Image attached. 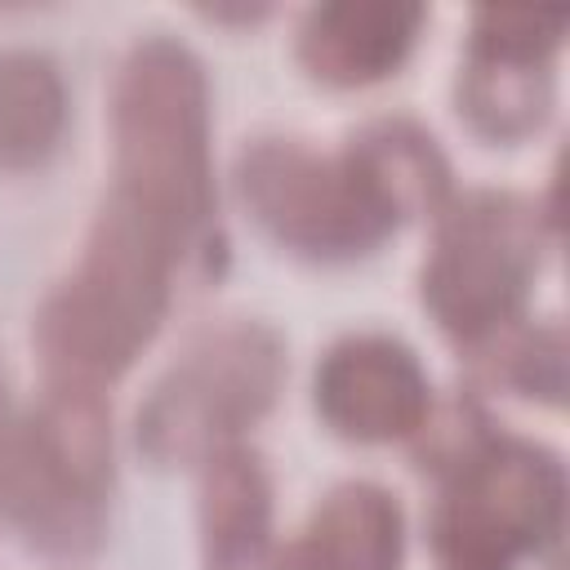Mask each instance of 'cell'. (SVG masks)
I'll return each mask as SVG.
<instances>
[{
    "instance_id": "cell-11",
    "label": "cell",
    "mask_w": 570,
    "mask_h": 570,
    "mask_svg": "<svg viewBox=\"0 0 570 570\" xmlns=\"http://www.w3.org/2000/svg\"><path fill=\"white\" fill-rule=\"evenodd\" d=\"M200 521L209 570H263L267 552L276 548L267 534L272 490L254 454L218 450L205 459V490H200Z\"/></svg>"
},
{
    "instance_id": "cell-15",
    "label": "cell",
    "mask_w": 570,
    "mask_h": 570,
    "mask_svg": "<svg viewBox=\"0 0 570 570\" xmlns=\"http://www.w3.org/2000/svg\"><path fill=\"white\" fill-rule=\"evenodd\" d=\"M490 365L503 383L521 387L525 396H548L557 401L561 396V370H566V347H561V330L548 325V330H521L503 343L490 347Z\"/></svg>"
},
{
    "instance_id": "cell-9",
    "label": "cell",
    "mask_w": 570,
    "mask_h": 570,
    "mask_svg": "<svg viewBox=\"0 0 570 570\" xmlns=\"http://www.w3.org/2000/svg\"><path fill=\"white\" fill-rule=\"evenodd\" d=\"M401 512L374 485L334 490L307 530L267 552L263 570H396Z\"/></svg>"
},
{
    "instance_id": "cell-13",
    "label": "cell",
    "mask_w": 570,
    "mask_h": 570,
    "mask_svg": "<svg viewBox=\"0 0 570 570\" xmlns=\"http://www.w3.org/2000/svg\"><path fill=\"white\" fill-rule=\"evenodd\" d=\"M459 102L476 129L494 138H517L534 129L548 111V67L472 58L459 80Z\"/></svg>"
},
{
    "instance_id": "cell-6",
    "label": "cell",
    "mask_w": 570,
    "mask_h": 570,
    "mask_svg": "<svg viewBox=\"0 0 570 570\" xmlns=\"http://www.w3.org/2000/svg\"><path fill=\"white\" fill-rule=\"evenodd\" d=\"M539 209L512 191H468L436 227L423 303L463 343H494L539 272Z\"/></svg>"
},
{
    "instance_id": "cell-8",
    "label": "cell",
    "mask_w": 570,
    "mask_h": 570,
    "mask_svg": "<svg viewBox=\"0 0 570 570\" xmlns=\"http://www.w3.org/2000/svg\"><path fill=\"white\" fill-rule=\"evenodd\" d=\"M321 414L361 441L405 436L428 419V379L410 347L361 334L343 338L316 370Z\"/></svg>"
},
{
    "instance_id": "cell-5",
    "label": "cell",
    "mask_w": 570,
    "mask_h": 570,
    "mask_svg": "<svg viewBox=\"0 0 570 570\" xmlns=\"http://www.w3.org/2000/svg\"><path fill=\"white\" fill-rule=\"evenodd\" d=\"M116 187L178 218L196 236L214 209L205 80L187 49L142 45L116 85Z\"/></svg>"
},
{
    "instance_id": "cell-14",
    "label": "cell",
    "mask_w": 570,
    "mask_h": 570,
    "mask_svg": "<svg viewBox=\"0 0 570 570\" xmlns=\"http://www.w3.org/2000/svg\"><path fill=\"white\" fill-rule=\"evenodd\" d=\"M566 22H570L566 9H543V4L481 9V18H476V36H472V58L548 67L552 49L561 45Z\"/></svg>"
},
{
    "instance_id": "cell-7",
    "label": "cell",
    "mask_w": 570,
    "mask_h": 570,
    "mask_svg": "<svg viewBox=\"0 0 570 570\" xmlns=\"http://www.w3.org/2000/svg\"><path fill=\"white\" fill-rule=\"evenodd\" d=\"M281 383V343L263 325H227L200 338L151 392L138 436L151 459H209L254 423Z\"/></svg>"
},
{
    "instance_id": "cell-1",
    "label": "cell",
    "mask_w": 570,
    "mask_h": 570,
    "mask_svg": "<svg viewBox=\"0 0 570 570\" xmlns=\"http://www.w3.org/2000/svg\"><path fill=\"white\" fill-rule=\"evenodd\" d=\"M240 191L276 240L307 254H361L392 232L410 200L445 191V165L432 138L401 125L338 156L272 138L240 156Z\"/></svg>"
},
{
    "instance_id": "cell-10",
    "label": "cell",
    "mask_w": 570,
    "mask_h": 570,
    "mask_svg": "<svg viewBox=\"0 0 570 570\" xmlns=\"http://www.w3.org/2000/svg\"><path fill=\"white\" fill-rule=\"evenodd\" d=\"M414 27H419V9L410 4H330V9H312L298 49L316 76L356 85L396 67L414 40Z\"/></svg>"
},
{
    "instance_id": "cell-3",
    "label": "cell",
    "mask_w": 570,
    "mask_h": 570,
    "mask_svg": "<svg viewBox=\"0 0 570 570\" xmlns=\"http://www.w3.org/2000/svg\"><path fill=\"white\" fill-rule=\"evenodd\" d=\"M450 481L432 517L445 570H512L561 530L566 476L557 454L521 436H494L476 414L450 423Z\"/></svg>"
},
{
    "instance_id": "cell-2",
    "label": "cell",
    "mask_w": 570,
    "mask_h": 570,
    "mask_svg": "<svg viewBox=\"0 0 570 570\" xmlns=\"http://www.w3.org/2000/svg\"><path fill=\"white\" fill-rule=\"evenodd\" d=\"M191 240L196 232L147 200L120 187L107 196L71 281L49 294L36 321L58 383L98 387V379L134 361L169 303V272Z\"/></svg>"
},
{
    "instance_id": "cell-12",
    "label": "cell",
    "mask_w": 570,
    "mask_h": 570,
    "mask_svg": "<svg viewBox=\"0 0 570 570\" xmlns=\"http://www.w3.org/2000/svg\"><path fill=\"white\" fill-rule=\"evenodd\" d=\"M62 125V85L36 53H0V165L40 160Z\"/></svg>"
},
{
    "instance_id": "cell-4",
    "label": "cell",
    "mask_w": 570,
    "mask_h": 570,
    "mask_svg": "<svg viewBox=\"0 0 570 570\" xmlns=\"http://www.w3.org/2000/svg\"><path fill=\"white\" fill-rule=\"evenodd\" d=\"M107 481L111 450L98 387L53 379L45 405L0 436V503L49 552L98 543Z\"/></svg>"
}]
</instances>
